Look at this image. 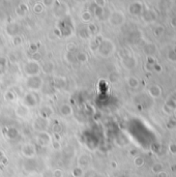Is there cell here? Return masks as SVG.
I'll return each mask as SVG.
<instances>
[{"instance_id":"1","label":"cell","mask_w":176,"mask_h":177,"mask_svg":"<svg viewBox=\"0 0 176 177\" xmlns=\"http://www.w3.org/2000/svg\"><path fill=\"white\" fill-rule=\"evenodd\" d=\"M149 93L153 97H160L162 95V88L158 85H152L149 89Z\"/></svg>"},{"instance_id":"2","label":"cell","mask_w":176,"mask_h":177,"mask_svg":"<svg viewBox=\"0 0 176 177\" xmlns=\"http://www.w3.org/2000/svg\"><path fill=\"white\" fill-rule=\"evenodd\" d=\"M168 57L171 61L173 62H176V51L175 50H171L170 52L168 53Z\"/></svg>"},{"instance_id":"3","label":"cell","mask_w":176,"mask_h":177,"mask_svg":"<svg viewBox=\"0 0 176 177\" xmlns=\"http://www.w3.org/2000/svg\"><path fill=\"white\" fill-rule=\"evenodd\" d=\"M138 83H139L138 79H136V78H130L129 79V84L131 85L133 88H135V87L138 86Z\"/></svg>"},{"instance_id":"4","label":"cell","mask_w":176,"mask_h":177,"mask_svg":"<svg viewBox=\"0 0 176 177\" xmlns=\"http://www.w3.org/2000/svg\"><path fill=\"white\" fill-rule=\"evenodd\" d=\"M163 110H164L167 114H172V107L169 106V105H167V104L165 105L164 108H163Z\"/></svg>"},{"instance_id":"5","label":"cell","mask_w":176,"mask_h":177,"mask_svg":"<svg viewBox=\"0 0 176 177\" xmlns=\"http://www.w3.org/2000/svg\"><path fill=\"white\" fill-rule=\"evenodd\" d=\"M135 165L136 166H142L143 165V159L142 157H138L135 159Z\"/></svg>"},{"instance_id":"6","label":"cell","mask_w":176,"mask_h":177,"mask_svg":"<svg viewBox=\"0 0 176 177\" xmlns=\"http://www.w3.org/2000/svg\"><path fill=\"white\" fill-rule=\"evenodd\" d=\"M171 26H173V27H176V17H174V18H172V20H171Z\"/></svg>"},{"instance_id":"7","label":"cell","mask_w":176,"mask_h":177,"mask_svg":"<svg viewBox=\"0 0 176 177\" xmlns=\"http://www.w3.org/2000/svg\"><path fill=\"white\" fill-rule=\"evenodd\" d=\"M158 177H167V174L165 173V172H161V173L158 174Z\"/></svg>"}]
</instances>
